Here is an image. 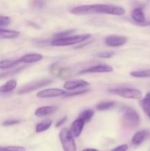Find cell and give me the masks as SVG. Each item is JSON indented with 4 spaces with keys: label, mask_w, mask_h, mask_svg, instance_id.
Returning <instances> with one entry per match:
<instances>
[{
    "label": "cell",
    "mask_w": 150,
    "mask_h": 151,
    "mask_svg": "<svg viewBox=\"0 0 150 151\" xmlns=\"http://www.w3.org/2000/svg\"><path fill=\"white\" fill-rule=\"evenodd\" d=\"M52 79H42L40 80V81L31 82L29 83H27L25 86H22L18 91L17 93L19 94H27V93H30L32 91H35V90L43 88V87L46 86L50 85L51 83H52Z\"/></svg>",
    "instance_id": "6"
},
{
    "label": "cell",
    "mask_w": 150,
    "mask_h": 151,
    "mask_svg": "<svg viewBox=\"0 0 150 151\" xmlns=\"http://www.w3.org/2000/svg\"><path fill=\"white\" fill-rule=\"evenodd\" d=\"M91 37V34H81V35H72L66 38H55L51 42V44L54 47H66L72 46L74 44H80L85 42Z\"/></svg>",
    "instance_id": "2"
},
{
    "label": "cell",
    "mask_w": 150,
    "mask_h": 151,
    "mask_svg": "<svg viewBox=\"0 0 150 151\" xmlns=\"http://www.w3.org/2000/svg\"><path fill=\"white\" fill-rule=\"evenodd\" d=\"M20 58L15 60H2L0 61V69H9L21 63Z\"/></svg>",
    "instance_id": "20"
},
{
    "label": "cell",
    "mask_w": 150,
    "mask_h": 151,
    "mask_svg": "<svg viewBox=\"0 0 150 151\" xmlns=\"http://www.w3.org/2000/svg\"><path fill=\"white\" fill-rule=\"evenodd\" d=\"M26 67V66H20V67L17 68V69H13V70L6 71V72H1V73H0V79L8 78V77H11V76H13V75H17L18 73H19V72H21V71H23Z\"/></svg>",
    "instance_id": "25"
},
{
    "label": "cell",
    "mask_w": 150,
    "mask_h": 151,
    "mask_svg": "<svg viewBox=\"0 0 150 151\" xmlns=\"http://www.w3.org/2000/svg\"><path fill=\"white\" fill-rule=\"evenodd\" d=\"M51 124H52V122H51V119H45V120L39 122L38 124H37L36 127H35V132L41 133L47 131L51 127Z\"/></svg>",
    "instance_id": "21"
},
{
    "label": "cell",
    "mask_w": 150,
    "mask_h": 151,
    "mask_svg": "<svg viewBox=\"0 0 150 151\" xmlns=\"http://www.w3.org/2000/svg\"><path fill=\"white\" fill-rule=\"evenodd\" d=\"M94 114H95L94 113V111L92 110V109H86V110L82 111L79 114L78 119H82L84 122H88L91 120L93 116H94Z\"/></svg>",
    "instance_id": "23"
},
{
    "label": "cell",
    "mask_w": 150,
    "mask_h": 151,
    "mask_svg": "<svg viewBox=\"0 0 150 151\" xmlns=\"http://www.w3.org/2000/svg\"><path fill=\"white\" fill-rule=\"evenodd\" d=\"M10 22H11V20H10V18L9 16H0V28L10 24Z\"/></svg>",
    "instance_id": "28"
},
{
    "label": "cell",
    "mask_w": 150,
    "mask_h": 151,
    "mask_svg": "<svg viewBox=\"0 0 150 151\" xmlns=\"http://www.w3.org/2000/svg\"><path fill=\"white\" fill-rule=\"evenodd\" d=\"M128 41V38L119 35H109L104 39L106 45L111 47H119L124 45Z\"/></svg>",
    "instance_id": "9"
},
{
    "label": "cell",
    "mask_w": 150,
    "mask_h": 151,
    "mask_svg": "<svg viewBox=\"0 0 150 151\" xmlns=\"http://www.w3.org/2000/svg\"><path fill=\"white\" fill-rule=\"evenodd\" d=\"M66 119H67V116H64V117L61 118V119H60V120L58 121V122H57V123H56V125H55L56 128H58V127L61 126L63 124L65 123V122L66 121Z\"/></svg>",
    "instance_id": "33"
},
{
    "label": "cell",
    "mask_w": 150,
    "mask_h": 151,
    "mask_svg": "<svg viewBox=\"0 0 150 151\" xmlns=\"http://www.w3.org/2000/svg\"><path fill=\"white\" fill-rule=\"evenodd\" d=\"M108 92L126 99L140 100L142 97V92L138 88H114L108 89Z\"/></svg>",
    "instance_id": "4"
},
{
    "label": "cell",
    "mask_w": 150,
    "mask_h": 151,
    "mask_svg": "<svg viewBox=\"0 0 150 151\" xmlns=\"http://www.w3.org/2000/svg\"><path fill=\"white\" fill-rule=\"evenodd\" d=\"M58 109V108L55 106H48L39 107L35 110V115L38 117H44V116H49L51 114L54 113Z\"/></svg>",
    "instance_id": "14"
},
{
    "label": "cell",
    "mask_w": 150,
    "mask_h": 151,
    "mask_svg": "<svg viewBox=\"0 0 150 151\" xmlns=\"http://www.w3.org/2000/svg\"><path fill=\"white\" fill-rule=\"evenodd\" d=\"M68 93L66 91L60 88H46L42 91H40L37 93L36 97L40 99L44 98H52V97H58L61 96L67 95Z\"/></svg>",
    "instance_id": "7"
},
{
    "label": "cell",
    "mask_w": 150,
    "mask_h": 151,
    "mask_svg": "<svg viewBox=\"0 0 150 151\" xmlns=\"http://www.w3.org/2000/svg\"><path fill=\"white\" fill-rule=\"evenodd\" d=\"M59 139L64 151H76L74 138L67 128H63L59 133Z\"/></svg>",
    "instance_id": "5"
},
{
    "label": "cell",
    "mask_w": 150,
    "mask_h": 151,
    "mask_svg": "<svg viewBox=\"0 0 150 151\" xmlns=\"http://www.w3.org/2000/svg\"><path fill=\"white\" fill-rule=\"evenodd\" d=\"M43 58H44V56L39 53H29V54H26L20 58V60L21 63L30 64V63L41 61Z\"/></svg>",
    "instance_id": "15"
},
{
    "label": "cell",
    "mask_w": 150,
    "mask_h": 151,
    "mask_svg": "<svg viewBox=\"0 0 150 151\" xmlns=\"http://www.w3.org/2000/svg\"><path fill=\"white\" fill-rule=\"evenodd\" d=\"M70 13L74 15L108 14L113 16H122L125 13V9L122 7L110 4H85L73 7L71 9Z\"/></svg>",
    "instance_id": "1"
},
{
    "label": "cell",
    "mask_w": 150,
    "mask_h": 151,
    "mask_svg": "<svg viewBox=\"0 0 150 151\" xmlns=\"http://www.w3.org/2000/svg\"><path fill=\"white\" fill-rule=\"evenodd\" d=\"M141 106L143 111L150 120V92H148L145 97L141 100Z\"/></svg>",
    "instance_id": "19"
},
{
    "label": "cell",
    "mask_w": 150,
    "mask_h": 151,
    "mask_svg": "<svg viewBox=\"0 0 150 151\" xmlns=\"http://www.w3.org/2000/svg\"><path fill=\"white\" fill-rule=\"evenodd\" d=\"M113 71V66L107 64H98L83 69L79 72V75L89 73H109Z\"/></svg>",
    "instance_id": "8"
},
{
    "label": "cell",
    "mask_w": 150,
    "mask_h": 151,
    "mask_svg": "<svg viewBox=\"0 0 150 151\" xmlns=\"http://www.w3.org/2000/svg\"><path fill=\"white\" fill-rule=\"evenodd\" d=\"M150 137V131L147 130H141L137 131L131 139V142L134 146H139L142 144L147 138Z\"/></svg>",
    "instance_id": "12"
},
{
    "label": "cell",
    "mask_w": 150,
    "mask_h": 151,
    "mask_svg": "<svg viewBox=\"0 0 150 151\" xmlns=\"http://www.w3.org/2000/svg\"><path fill=\"white\" fill-rule=\"evenodd\" d=\"M17 86V81L16 80H10L0 86V94L8 93L14 90Z\"/></svg>",
    "instance_id": "18"
},
{
    "label": "cell",
    "mask_w": 150,
    "mask_h": 151,
    "mask_svg": "<svg viewBox=\"0 0 150 151\" xmlns=\"http://www.w3.org/2000/svg\"><path fill=\"white\" fill-rule=\"evenodd\" d=\"M114 55V52H99L96 54V56L100 58H110L113 57Z\"/></svg>",
    "instance_id": "30"
},
{
    "label": "cell",
    "mask_w": 150,
    "mask_h": 151,
    "mask_svg": "<svg viewBox=\"0 0 150 151\" xmlns=\"http://www.w3.org/2000/svg\"><path fill=\"white\" fill-rule=\"evenodd\" d=\"M84 125H85V122L82 119H78V118L72 122L69 131H70L71 134L73 136L74 138H76V137L80 136L84 128Z\"/></svg>",
    "instance_id": "13"
},
{
    "label": "cell",
    "mask_w": 150,
    "mask_h": 151,
    "mask_svg": "<svg viewBox=\"0 0 150 151\" xmlns=\"http://www.w3.org/2000/svg\"><path fill=\"white\" fill-rule=\"evenodd\" d=\"M116 102L112 101V100H110V101H102L101 103H98L96 106V110L102 111H106L113 109L114 106H116Z\"/></svg>",
    "instance_id": "22"
},
{
    "label": "cell",
    "mask_w": 150,
    "mask_h": 151,
    "mask_svg": "<svg viewBox=\"0 0 150 151\" xmlns=\"http://www.w3.org/2000/svg\"><path fill=\"white\" fill-rule=\"evenodd\" d=\"M0 151H26V148L22 146H0Z\"/></svg>",
    "instance_id": "27"
},
{
    "label": "cell",
    "mask_w": 150,
    "mask_h": 151,
    "mask_svg": "<svg viewBox=\"0 0 150 151\" xmlns=\"http://www.w3.org/2000/svg\"><path fill=\"white\" fill-rule=\"evenodd\" d=\"M89 91L88 89H81L80 91H75V92H71V93H68L67 95H66L65 97H72V96H76V95H80V94H84L85 93H88Z\"/></svg>",
    "instance_id": "31"
},
{
    "label": "cell",
    "mask_w": 150,
    "mask_h": 151,
    "mask_svg": "<svg viewBox=\"0 0 150 151\" xmlns=\"http://www.w3.org/2000/svg\"><path fill=\"white\" fill-rule=\"evenodd\" d=\"M90 85L89 83L84 80H75V81H66L63 84V88L66 90H74L78 88H83L88 87Z\"/></svg>",
    "instance_id": "11"
},
{
    "label": "cell",
    "mask_w": 150,
    "mask_h": 151,
    "mask_svg": "<svg viewBox=\"0 0 150 151\" xmlns=\"http://www.w3.org/2000/svg\"><path fill=\"white\" fill-rule=\"evenodd\" d=\"M132 18L137 23H144L146 21V16L142 7H135L132 12Z\"/></svg>",
    "instance_id": "16"
},
{
    "label": "cell",
    "mask_w": 150,
    "mask_h": 151,
    "mask_svg": "<svg viewBox=\"0 0 150 151\" xmlns=\"http://www.w3.org/2000/svg\"><path fill=\"white\" fill-rule=\"evenodd\" d=\"M122 123L126 128L134 129L140 124L139 115L132 108L129 106H124L123 108Z\"/></svg>",
    "instance_id": "3"
},
{
    "label": "cell",
    "mask_w": 150,
    "mask_h": 151,
    "mask_svg": "<svg viewBox=\"0 0 150 151\" xmlns=\"http://www.w3.org/2000/svg\"><path fill=\"white\" fill-rule=\"evenodd\" d=\"M128 148H129V147H128L127 145L124 144V145H121L114 147L113 150H110V151H127Z\"/></svg>",
    "instance_id": "32"
},
{
    "label": "cell",
    "mask_w": 150,
    "mask_h": 151,
    "mask_svg": "<svg viewBox=\"0 0 150 151\" xmlns=\"http://www.w3.org/2000/svg\"><path fill=\"white\" fill-rule=\"evenodd\" d=\"M19 35L20 32L19 31L0 28V39H14Z\"/></svg>",
    "instance_id": "17"
},
{
    "label": "cell",
    "mask_w": 150,
    "mask_h": 151,
    "mask_svg": "<svg viewBox=\"0 0 150 151\" xmlns=\"http://www.w3.org/2000/svg\"><path fill=\"white\" fill-rule=\"evenodd\" d=\"M21 120L19 119H7V120L4 121V122L1 123V125L3 126H11V125H17V124L20 123Z\"/></svg>",
    "instance_id": "29"
},
{
    "label": "cell",
    "mask_w": 150,
    "mask_h": 151,
    "mask_svg": "<svg viewBox=\"0 0 150 151\" xmlns=\"http://www.w3.org/2000/svg\"><path fill=\"white\" fill-rule=\"evenodd\" d=\"M76 32V29H66V30L61 31V32H57L56 34H54V36L55 37V38H66V37L71 36V35H72L74 33H75Z\"/></svg>",
    "instance_id": "26"
},
{
    "label": "cell",
    "mask_w": 150,
    "mask_h": 151,
    "mask_svg": "<svg viewBox=\"0 0 150 151\" xmlns=\"http://www.w3.org/2000/svg\"><path fill=\"white\" fill-rule=\"evenodd\" d=\"M82 151H99V150H96V149H94V148H85V149H83Z\"/></svg>",
    "instance_id": "34"
},
{
    "label": "cell",
    "mask_w": 150,
    "mask_h": 151,
    "mask_svg": "<svg viewBox=\"0 0 150 151\" xmlns=\"http://www.w3.org/2000/svg\"><path fill=\"white\" fill-rule=\"evenodd\" d=\"M130 75L133 78H150V69H143V70L133 71L130 72Z\"/></svg>",
    "instance_id": "24"
},
{
    "label": "cell",
    "mask_w": 150,
    "mask_h": 151,
    "mask_svg": "<svg viewBox=\"0 0 150 151\" xmlns=\"http://www.w3.org/2000/svg\"><path fill=\"white\" fill-rule=\"evenodd\" d=\"M50 70L53 75L60 79H67L71 76V71L69 68L60 67L57 65H52L50 67Z\"/></svg>",
    "instance_id": "10"
}]
</instances>
